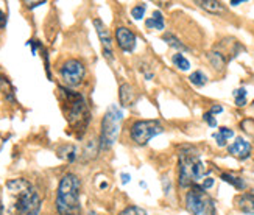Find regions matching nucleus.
Segmentation results:
<instances>
[{
    "label": "nucleus",
    "mask_w": 254,
    "mask_h": 215,
    "mask_svg": "<svg viewBox=\"0 0 254 215\" xmlns=\"http://www.w3.org/2000/svg\"><path fill=\"white\" fill-rule=\"evenodd\" d=\"M5 192L8 215H39L42 200L28 179H9L5 184Z\"/></svg>",
    "instance_id": "obj_1"
},
{
    "label": "nucleus",
    "mask_w": 254,
    "mask_h": 215,
    "mask_svg": "<svg viewBox=\"0 0 254 215\" xmlns=\"http://www.w3.org/2000/svg\"><path fill=\"white\" fill-rule=\"evenodd\" d=\"M81 181L73 173H65L58 186L57 192V211L60 215H81L80 203Z\"/></svg>",
    "instance_id": "obj_2"
},
{
    "label": "nucleus",
    "mask_w": 254,
    "mask_h": 215,
    "mask_svg": "<svg viewBox=\"0 0 254 215\" xmlns=\"http://www.w3.org/2000/svg\"><path fill=\"white\" fill-rule=\"evenodd\" d=\"M178 167H180V186L187 189L196 186L200 179H204L207 175L206 167L201 161V156L195 146L184 145L178 154Z\"/></svg>",
    "instance_id": "obj_3"
},
{
    "label": "nucleus",
    "mask_w": 254,
    "mask_h": 215,
    "mask_svg": "<svg viewBox=\"0 0 254 215\" xmlns=\"http://www.w3.org/2000/svg\"><path fill=\"white\" fill-rule=\"evenodd\" d=\"M60 97L63 101V109L69 125L75 131H84L87 123L91 120L89 108L86 105V100L81 94L73 92L70 89L60 87Z\"/></svg>",
    "instance_id": "obj_4"
},
{
    "label": "nucleus",
    "mask_w": 254,
    "mask_h": 215,
    "mask_svg": "<svg viewBox=\"0 0 254 215\" xmlns=\"http://www.w3.org/2000/svg\"><path fill=\"white\" fill-rule=\"evenodd\" d=\"M124 114L119 106L113 105L109 106L106 114L102 120V134H100V148L102 150H109L116 143L119 133H120V125H122Z\"/></svg>",
    "instance_id": "obj_5"
},
{
    "label": "nucleus",
    "mask_w": 254,
    "mask_h": 215,
    "mask_svg": "<svg viewBox=\"0 0 254 215\" xmlns=\"http://www.w3.org/2000/svg\"><path fill=\"white\" fill-rule=\"evenodd\" d=\"M186 208L190 215H217L215 201L201 186H192L186 195Z\"/></svg>",
    "instance_id": "obj_6"
},
{
    "label": "nucleus",
    "mask_w": 254,
    "mask_h": 215,
    "mask_svg": "<svg viewBox=\"0 0 254 215\" xmlns=\"http://www.w3.org/2000/svg\"><path fill=\"white\" fill-rule=\"evenodd\" d=\"M164 131V127L159 120H137L131 125L129 136L134 143L147 145L154 136H158Z\"/></svg>",
    "instance_id": "obj_7"
},
{
    "label": "nucleus",
    "mask_w": 254,
    "mask_h": 215,
    "mask_svg": "<svg viewBox=\"0 0 254 215\" xmlns=\"http://www.w3.org/2000/svg\"><path fill=\"white\" fill-rule=\"evenodd\" d=\"M60 75L61 80L64 81L65 86L69 87H75L78 86L86 76V67L80 60L70 58L67 61H64L61 69H60Z\"/></svg>",
    "instance_id": "obj_8"
},
{
    "label": "nucleus",
    "mask_w": 254,
    "mask_h": 215,
    "mask_svg": "<svg viewBox=\"0 0 254 215\" xmlns=\"http://www.w3.org/2000/svg\"><path fill=\"white\" fill-rule=\"evenodd\" d=\"M94 27L97 30L98 39H100V42H102L105 58L113 61L114 60V50H113V41H111V35H109V30L106 28V25L100 19H94Z\"/></svg>",
    "instance_id": "obj_9"
},
{
    "label": "nucleus",
    "mask_w": 254,
    "mask_h": 215,
    "mask_svg": "<svg viewBox=\"0 0 254 215\" xmlns=\"http://www.w3.org/2000/svg\"><path fill=\"white\" fill-rule=\"evenodd\" d=\"M116 41H117L119 47L127 53H131V52L136 50L137 38H136L134 33L127 27H117L116 28Z\"/></svg>",
    "instance_id": "obj_10"
},
{
    "label": "nucleus",
    "mask_w": 254,
    "mask_h": 215,
    "mask_svg": "<svg viewBox=\"0 0 254 215\" xmlns=\"http://www.w3.org/2000/svg\"><path fill=\"white\" fill-rule=\"evenodd\" d=\"M228 153L237 159H248L251 154V143L244 138H236V141L228 146Z\"/></svg>",
    "instance_id": "obj_11"
},
{
    "label": "nucleus",
    "mask_w": 254,
    "mask_h": 215,
    "mask_svg": "<svg viewBox=\"0 0 254 215\" xmlns=\"http://www.w3.org/2000/svg\"><path fill=\"white\" fill-rule=\"evenodd\" d=\"M136 97H137V94H136L134 87H132L131 84L124 83L122 86L119 87V98H120V103H122V106L134 105Z\"/></svg>",
    "instance_id": "obj_12"
},
{
    "label": "nucleus",
    "mask_w": 254,
    "mask_h": 215,
    "mask_svg": "<svg viewBox=\"0 0 254 215\" xmlns=\"http://www.w3.org/2000/svg\"><path fill=\"white\" fill-rule=\"evenodd\" d=\"M236 206L239 211L248 215H254V194H244L236 198Z\"/></svg>",
    "instance_id": "obj_13"
},
{
    "label": "nucleus",
    "mask_w": 254,
    "mask_h": 215,
    "mask_svg": "<svg viewBox=\"0 0 254 215\" xmlns=\"http://www.w3.org/2000/svg\"><path fill=\"white\" fill-rule=\"evenodd\" d=\"M196 5L203 8L204 11H207V13H211V14H223L226 8L222 2H217V0H198Z\"/></svg>",
    "instance_id": "obj_14"
},
{
    "label": "nucleus",
    "mask_w": 254,
    "mask_h": 215,
    "mask_svg": "<svg viewBox=\"0 0 254 215\" xmlns=\"http://www.w3.org/2000/svg\"><path fill=\"white\" fill-rule=\"evenodd\" d=\"M0 90L3 92V97L6 101H9V103H14L16 98H14V87L13 84L9 83V80L6 76H0Z\"/></svg>",
    "instance_id": "obj_15"
},
{
    "label": "nucleus",
    "mask_w": 254,
    "mask_h": 215,
    "mask_svg": "<svg viewBox=\"0 0 254 215\" xmlns=\"http://www.w3.org/2000/svg\"><path fill=\"white\" fill-rule=\"evenodd\" d=\"M231 138H234V131L231 128H226V127L218 128V131L214 133V139L217 141L218 146H226L228 139H231Z\"/></svg>",
    "instance_id": "obj_16"
},
{
    "label": "nucleus",
    "mask_w": 254,
    "mask_h": 215,
    "mask_svg": "<svg viewBox=\"0 0 254 215\" xmlns=\"http://www.w3.org/2000/svg\"><path fill=\"white\" fill-rule=\"evenodd\" d=\"M207 60H209V63L212 64V67H214L215 71H222L223 67L226 66L225 55L220 53V52H211V53H207Z\"/></svg>",
    "instance_id": "obj_17"
},
{
    "label": "nucleus",
    "mask_w": 254,
    "mask_h": 215,
    "mask_svg": "<svg viewBox=\"0 0 254 215\" xmlns=\"http://www.w3.org/2000/svg\"><path fill=\"white\" fill-rule=\"evenodd\" d=\"M145 25L150 30H164V16L161 14V11H154L153 16L145 20Z\"/></svg>",
    "instance_id": "obj_18"
},
{
    "label": "nucleus",
    "mask_w": 254,
    "mask_h": 215,
    "mask_svg": "<svg viewBox=\"0 0 254 215\" xmlns=\"http://www.w3.org/2000/svg\"><path fill=\"white\" fill-rule=\"evenodd\" d=\"M222 179L225 181V183H228V184H231V186H234L237 190H245V189H247L245 181L242 179L240 176H234V175H231V173H223V175H222Z\"/></svg>",
    "instance_id": "obj_19"
},
{
    "label": "nucleus",
    "mask_w": 254,
    "mask_h": 215,
    "mask_svg": "<svg viewBox=\"0 0 254 215\" xmlns=\"http://www.w3.org/2000/svg\"><path fill=\"white\" fill-rule=\"evenodd\" d=\"M172 61H173L175 67H178V69L183 71V72H186V71H189V69H190V63H189V60H187L183 53H175V55L172 56Z\"/></svg>",
    "instance_id": "obj_20"
},
{
    "label": "nucleus",
    "mask_w": 254,
    "mask_h": 215,
    "mask_svg": "<svg viewBox=\"0 0 254 215\" xmlns=\"http://www.w3.org/2000/svg\"><path fill=\"white\" fill-rule=\"evenodd\" d=\"M164 41L167 42L170 47H175V49H178V50H189V47H186V45L178 38H176L175 35H172V33H165Z\"/></svg>",
    "instance_id": "obj_21"
},
{
    "label": "nucleus",
    "mask_w": 254,
    "mask_h": 215,
    "mask_svg": "<svg viewBox=\"0 0 254 215\" xmlns=\"http://www.w3.org/2000/svg\"><path fill=\"white\" fill-rule=\"evenodd\" d=\"M189 80H190V83H192L193 86H196V87H203V86L207 83V76H206L204 72H201V71H195L193 73H190Z\"/></svg>",
    "instance_id": "obj_22"
},
{
    "label": "nucleus",
    "mask_w": 254,
    "mask_h": 215,
    "mask_svg": "<svg viewBox=\"0 0 254 215\" xmlns=\"http://www.w3.org/2000/svg\"><path fill=\"white\" fill-rule=\"evenodd\" d=\"M234 100L237 106H245L247 105V89L239 87L234 90Z\"/></svg>",
    "instance_id": "obj_23"
},
{
    "label": "nucleus",
    "mask_w": 254,
    "mask_h": 215,
    "mask_svg": "<svg viewBox=\"0 0 254 215\" xmlns=\"http://www.w3.org/2000/svg\"><path fill=\"white\" fill-rule=\"evenodd\" d=\"M119 215H148V212L145 209H142L139 206H128L125 208Z\"/></svg>",
    "instance_id": "obj_24"
},
{
    "label": "nucleus",
    "mask_w": 254,
    "mask_h": 215,
    "mask_svg": "<svg viewBox=\"0 0 254 215\" xmlns=\"http://www.w3.org/2000/svg\"><path fill=\"white\" fill-rule=\"evenodd\" d=\"M145 11H147V6L143 3H139L137 6H134L131 9V16L134 17L136 20H140L143 16H145Z\"/></svg>",
    "instance_id": "obj_25"
},
{
    "label": "nucleus",
    "mask_w": 254,
    "mask_h": 215,
    "mask_svg": "<svg viewBox=\"0 0 254 215\" xmlns=\"http://www.w3.org/2000/svg\"><path fill=\"white\" fill-rule=\"evenodd\" d=\"M203 119H204V122H206L211 128H215V127H217V120H215V117L211 114V112H206V114L203 116Z\"/></svg>",
    "instance_id": "obj_26"
},
{
    "label": "nucleus",
    "mask_w": 254,
    "mask_h": 215,
    "mask_svg": "<svg viewBox=\"0 0 254 215\" xmlns=\"http://www.w3.org/2000/svg\"><path fill=\"white\" fill-rule=\"evenodd\" d=\"M212 186H214V178L209 176V178H204V179H203V184H201V187H203L204 190L211 189Z\"/></svg>",
    "instance_id": "obj_27"
},
{
    "label": "nucleus",
    "mask_w": 254,
    "mask_h": 215,
    "mask_svg": "<svg viewBox=\"0 0 254 215\" xmlns=\"http://www.w3.org/2000/svg\"><path fill=\"white\" fill-rule=\"evenodd\" d=\"M209 112H211L212 116H214V114H220V112H223V106H220V105H214Z\"/></svg>",
    "instance_id": "obj_28"
},
{
    "label": "nucleus",
    "mask_w": 254,
    "mask_h": 215,
    "mask_svg": "<svg viewBox=\"0 0 254 215\" xmlns=\"http://www.w3.org/2000/svg\"><path fill=\"white\" fill-rule=\"evenodd\" d=\"M5 25H6V14L0 9V28H5Z\"/></svg>",
    "instance_id": "obj_29"
},
{
    "label": "nucleus",
    "mask_w": 254,
    "mask_h": 215,
    "mask_svg": "<svg viewBox=\"0 0 254 215\" xmlns=\"http://www.w3.org/2000/svg\"><path fill=\"white\" fill-rule=\"evenodd\" d=\"M162 183H164V192H165V195H169V192L172 189V186H169V179L167 178H164L162 179Z\"/></svg>",
    "instance_id": "obj_30"
},
{
    "label": "nucleus",
    "mask_w": 254,
    "mask_h": 215,
    "mask_svg": "<svg viewBox=\"0 0 254 215\" xmlns=\"http://www.w3.org/2000/svg\"><path fill=\"white\" fill-rule=\"evenodd\" d=\"M25 5H27L28 8H35V6L44 5V2H25Z\"/></svg>",
    "instance_id": "obj_31"
},
{
    "label": "nucleus",
    "mask_w": 254,
    "mask_h": 215,
    "mask_svg": "<svg viewBox=\"0 0 254 215\" xmlns=\"http://www.w3.org/2000/svg\"><path fill=\"white\" fill-rule=\"evenodd\" d=\"M129 179H131V176H129L128 173H122V183H124V184H128V183H129Z\"/></svg>",
    "instance_id": "obj_32"
},
{
    "label": "nucleus",
    "mask_w": 254,
    "mask_h": 215,
    "mask_svg": "<svg viewBox=\"0 0 254 215\" xmlns=\"http://www.w3.org/2000/svg\"><path fill=\"white\" fill-rule=\"evenodd\" d=\"M0 215H3V203H2V197H0Z\"/></svg>",
    "instance_id": "obj_33"
},
{
    "label": "nucleus",
    "mask_w": 254,
    "mask_h": 215,
    "mask_svg": "<svg viewBox=\"0 0 254 215\" xmlns=\"http://www.w3.org/2000/svg\"><path fill=\"white\" fill-rule=\"evenodd\" d=\"M240 3H244V0H237V2H231V5H234V6H237V5H240Z\"/></svg>",
    "instance_id": "obj_34"
},
{
    "label": "nucleus",
    "mask_w": 254,
    "mask_h": 215,
    "mask_svg": "<svg viewBox=\"0 0 254 215\" xmlns=\"http://www.w3.org/2000/svg\"><path fill=\"white\" fill-rule=\"evenodd\" d=\"M87 215H98V214H95V212H92V211H91V212H87Z\"/></svg>",
    "instance_id": "obj_35"
}]
</instances>
